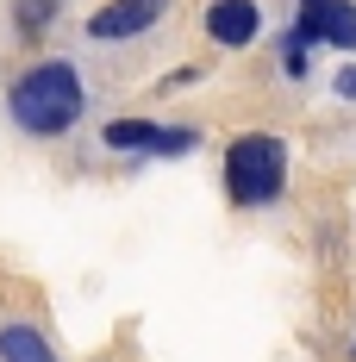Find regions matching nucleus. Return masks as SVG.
I'll return each instance as SVG.
<instances>
[{
    "mask_svg": "<svg viewBox=\"0 0 356 362\" xmlns=\"http://www.w3.org/2000/svg\"><path fill=\"white\" fill-rule=\"evenodd\" d=\"M256 25H263V13H256V0H213L207 6V37L213 44H250L256 37Z\"/></svg>",
    "mask_w": 356,
    "mask_h": 362,
    "instance_id": "423d86ee",
    "label": "nucleus"
},
{
    "mask_svg": "<svg viewBox=\"0 0 356 362\" xmlns=\"http://www.w3.org/2000/svg\"><path fill=\"white\" fill-rule=\"evenodd\" d=\"M0 362H57V350H50V337L32 325H6L0 331Z\"/></svg>",
    "mask_w": 356,
    "mask_h": 362,
    "instance_id": "0eeeda50",
    "label": "nucleus"
},
{
    "mask_svg": "<svg viewBox=\"0 0 356 362\" xmlns=\"http://www.w3.org/2000/svg\"><path fill=\"white\" fill-rule=\"evenodd\" d=\"M287 181V144L275 132H244L225 144V187L238 206H269Z\"/></svg>",
    "mask_w": 356,
    "mask_h": 362,
    "instance_id": "f03ea898",
    "label": "nucleus"
},
{
    "mask_svg": "<svg viewBox=\"0 0 356 362\" xmlns=\"http://www.w3.org/2000/svg\"><path fill=\"white\" fill-rule=\"evenodd\" d=\"M169 0H107L94 19H88V37H138L163 19Z\"/></svg>",
    "mask_w": 356,
    "mask_h": 362,
    "instance_id": "20e7f679",
    "label": "nucleus"
},
{
    "mask_svg": "<svg viewBox=\"0 0 356 362\" xmlns=\"http://www.w3.org/2000/svg\"><path fill=\"white\" fill-rule=\"evenodd\" d=\"M57 19V0H19V32L38 37V25H50Z\"/></svg>",
    "mask_w": 356,
    "mask_h": 362,
    "instance_id": "6e6552de",
    "label": "nucleus"
},
{
    "mask_svg": "<svg viewBox=\"0 0 356 362\" xmlns=\"http://www.w3.org/2000/svg\"><path fill=\"white\" fill-rule=\"evenodd\" d=\"M81 75L69 69V63H38V69H25L13 88H6V107H13V119L25 125V132H38V138H57V132H69L75 119H81Z\"/></svg>",
    "mask_w": 356,
    "mask_h": 362,
    "instance_id": "f257e3e1",
    "label": "nucleus"
},
{
    "mask_svg": "<svg viewBox=\"0 0 356 362\" xmlns=\"http://www.w3.org/2000/svg\"><path fill=\"white\" fill-rule=\"evenodd\" d=\"M338 100H356V63H350V69H338Z\"/></svg>",
    "mask_w": 356,
    "mask_h": 362,
    "instance_id": "1a4fd4ad",
    "label": "nucleus"
},
{
    "mask_svg": "<svg viewBox=\"0 0 356 362\" xmlns=\"http://www.w3.org/2000/svg\"><path fill=\"white\" fill-rule=\"evenodd\" d=\"M107 144L113 150H163V156H181V150H194V132H169V125H150V119H113Z\"/></svg>",
    "mask_w": 356,
    "mask_h": 362,
    "instance_id": "39448f33",
    "label": "nucleus"
},
{
    "mask_svg": "<svg viewBox=\"0 0 356 362\" xmlns=\"http://www.w3.org/2000/svg\"><path fill=\"white\" fill-rule=\"evenodd\" d=\"M300 32L331 50H356V6L350 0H300Z\"/></svg>",
    "mask_w": 356,
    "mask_h": 362,
    "instance_id": "7ed1b4c3",
    "label": "nucleus"
}]
</instances>
